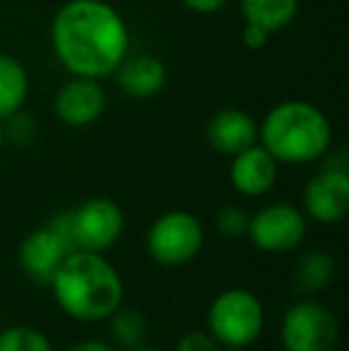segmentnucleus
I'll return each mask as SVG.
<instances>
[{"instance_id":"f257e3e1","label":"nucleus","mask_w":349,"mask_h":351,"mask_svg":"<svg viewBox=\"0 0 349 351\" xmlns=\"http://www.w3.org/2000/svg\"><path fill=\"white\" fill-rule=\"evenodd\" d=\"M58 62L72 77H110L130 53V29L106 0H67L51 24Z\"/></svg>"},{"instance_id":"f03ea898","label":"nucleus","mask_w":349,"mask_h":351,"mask_svg":"<svg viewBox=\"0 0 349 351\" xmlns=\"http://www.w3.org/2000/svg\"><path fill=\"white\" fill-rule=\"evenodd\" d=\"M48 287L58 308L80 323L108 320L125 301L120 270L93 251H72Z\"/></svg>"},{"instance_id":"7ed1b4c3","label":"nucleus","mask_w":349,"mask_h":351,"mask_svg":"<svg viewBox=\"0 0 349 351\" xmlns=\"http://www.w3.org/2000/svg\"><path fill=\"white\" fill-rule=\"evenodd\" d=\"M258 141L285 165L321 160L333 143V127L316 106L306 101H282L265 112Z\"/></svg>"},{"instance_id":"20e7f679","label":"nucleus","mask_w":349,"mask_h":351,"mask_svg":"<svg viewBox=\"0 0 349 351\" xmlns=\"http://www.w3.org/2000/svg\"><path fill=\"white\" fill-rule=\"evenodd\" d=\"M265 328L263 301L244 287L225 289L206 311V330L223 349H249Z\"/></svg>"},{"instance_id":"39448f33","label":"nucleus","mask_w":349,"mask_h":351,"mask_svg":"<svg viewBox=\"0 0 349 351\" xmlns=\"http://www.w3.org/2000/svg\"><path fill=\"white\" fill-rule=\"evenodd\" d=\"M206 232L189 210H168L151 222L146 232V254L165 268L186 265L201 254Z\"/></svg>"},{"instance_id":"423d86ee","label":"nucleus","mask_w":349,"mask_h":351,"mask_svg":"<svg viewBox=\"0 0 349 351\" xmlns=\"http://www.w3.org/2000/svg\"><path fill=\"white\" fill-rule=\"evenodd\" d=\"M340 323L326 304L302 296L280 318V344L285 351H335Z\"/></svg>"},{"instance_id":"0eeeda50","label":"nucleus","mask_w":349,"mask_h":351,"mask_svg":"<svg viewBox=\"0 0 349 351\" xmlns=\"http://www.w3.org/2000/svg\"><path fill=\"white\" fill-rule=\"evenodd\" d=\"M309 217L292 204H268L249 215L247 237L263 254H289L306 239Z\"/></svg>"},{"instance_id":"6e6552de","label":"nucleus","mask_w":349,"mask_h":351,"mask_svg":"<svg viewBox=\"0 0 349 351\" xmlns=\"http://www.w3.org/2000/svg\"><path fill=\"white\" fill-rule=\"evenodd\" d=\"M77 251L106 254L125 232V213L108 196H93L70 210Z\"/></svg>"},{"instance_id":"1a4fd4ad","label":"nucleus","mask_w":349,"mask_h":351,"mask_svg":"<svg viewBox=\"0 0 349 351\" xmlns=\"http://www.w3.org/2000/svg\"><path fill=\"white\" fill-rule=\"evenodd\" d=\"M302 210L318 225H337L349 213V172L342 167H326L306 182L302 194Z\"/></svg>"},{"instance_id":"9d476101","label":"nucleus","mask_w":349,"mask_h":351,"mask_svg":"<svg viewBox=\"0 0 349 351\" xmlns=\"http://www.w3.org/2000/svg\"><path fill=\"white\" fill-rule=\"evenodd\" d=\"M70 254H72L70 244L56 230L43 225L36 227L34 232H29L22 239V244L17 249V261H19V268L24 270V275L29 280L36 282V285L48 287L53 275L58 273L62 261Z\"/></svg>"},{"instance_id":"9b49d317","label":"nucleus","mask_w":349,"mask_h":351,"mask_svg":"<svg viewBox=\"0 0 349 351\" xmlns=\"http://www.w3.org/2000/svg\"><path fill=\"white\" fill-rule=\"evenodd\" d=\"M53 110L60 122L70 127H88L106 110V91L98 79L72 77L58 88Z\"/></svg>"},{"instance_id":"f8f14e48","label":"nucleus","mask_w":349,"mask_h":351,"mask_svg":"<svg viewBox=\"0 0 349 351\" xmlns=\"http://www.w3.org/2000/svg\"><path fill=\"white\" fill-rule=\"evenodd\" d=\"M278 165L280 162L270 156L261 143L239 151L237 156H232L230 162V184L234 186V191L247 199H258L265 196L278 182Z\"/></svg>"},{"instance_id":"ddd939ff","label":"nucleus","mask_w":349,"mask_h":351,"mask_svg":"<svg viewBox=\"0 0 349 351\" xmlns=\"http://www.w3.org/2000/svg\"><path fill=\"white\" fill-rule=\"evenodd\" d=\"M206 141L215 153L232 158L258 141V125L249 112L239 108H225L208 120Z\"/></svg>"},{"instance_id":"4468645a","label":"nucleus","mask_w":349,"mask_h":351,"mask_svg":"<svg viewBox=\"0 0 349 351\" xmlns=\"http://www.w3.org/2000/svg\"><path fill=\"white\" fill-rule=\"evenodd\" d=\"M115 82L120 91L130 98H154L168 82V70L154 56H132L120 62L115 72Z\"/></svg>"},{"instance_id":"2eb2a0df","label":"nucleus","mask_w":349,"mask_h":351,"mask_svg":"<svg viewBox=\"0 0 349 351\" xmlns=\"http://www.w3.org/2000/svg\"><path fill=\"white\" fill-rule=\"evenodd\" d=\"M335 278V258L323 249L304 251L292 268V287L299 296H316Z\"/></svg>"},{"instance_id":"dca6fc26","label":"nucleus","mask_w":349,"mask_h":351,"mask_svg":"<svg viewBox=\"0 0 349 351\" xmlns=\"http://www.w3.org/2000/svg\"><path fill=\"white\" fill-rule=\"evenodd\" d=\"M29 93V74L12 56L0 53V120L22 110Z\"/></svg>"},{"instance_id":"f3484780","label":"nucleus","mask_w":349,"mask_h":351,"mask_svg":"<svg viewBox=\"0 0 349 351\" xmlns=\"http://www.w3.org/2000/svg\"><path fill=\"white\" fill-rule=\"evenodd\" d=\"M244 22L258 24L270 34L289 27L297 17L299 0H239Z\"/></svg>"},{"instance_id":"a211bd4d","label":"nucleus","mask_w":349,"mask_h":351,"mask_svg":"<svg viewBox=\"0 0 349 351\" xmlns=\"http://www.w3.org/2000/svg\"><path fill=\"white\" fill-rule=\"evenodd\" d=\"M108 320H110L112 344L120 349L141 347V344L146 342V337H149V323H146L144 313L136 308L120 306Z\"/></svg>"},{"instance_id":"6ab92c4d","label":"nucleus","mask_w":349,"mask_h":351,"mask_svg":"<svg viewBox=\"0 0 349 351\" xmlns=\"http://www.w3.org/2000/svg\"><path fill=\"white\" fill-rule=\"evenodd\" d=\"M0 351H56L46 332L32 325L0 328Z\"/></svg>"},{"instance_id":"aec40b11","label":"nucleus","mask_w":349,"mask_h":351,"mask_svg":"<svg viewBox=\"0 0 349 351\" xmlns=\"http://www.w3.org/2000/svg\"><path fill=\"white\" fill-rule=\"evenodd\" d=\"M215 227L223 237L234 239V237H247V227H249V213L234 204L223 206L215 213Z\"/></svg>"},{"instance_id":"412c9836","label":"nucleus","mask_w":349,"mask_h":351,"mask_svg":"<svg viewBox=\"0 0 349 351\" xmlns=\"http://www.w3.org/2000/svg\"><path fill=\"white\" fill-rule=\"evenodd\" d=\"M3 132L8 141L17 143V146H29L36 136V120L29 112L17 110L3 120Z\"/></svg>"},{"instance_id":"4be33fe9","label":"nucleus","mask_w":349,"mask_h":351,"mask_svg":"<svg viewBox=\"0 0 349 351\" xmlns=\"http://www.w3.org/2000/svg\"><path fill=\"white\" fill-rule=\"evenodd\" d=\"M175 351H223V347L210 337L208 330H191L177 339Z\"/></svg>"},{"instance_id":"5701e85b","label":"nucleus","mask_w":349,"mask_h":351,"mask_svg":"<svg viewBox=\"0 0 349 351\" xmlns=\"http://www.w3.org/2000/svg\"><path fill=\"white\" fill-rule=\"evenodd\" d=\"M268 38H270L268 29L258 27V24H252V22L244 24V29H242V43L247 48H252V51H258V48H263L265 43H268Z\"/></svg>"},{"instance_id":"b1692460","label":"nucleus","mask_w":349,"mask_h":351,"mask_svg":"<svg viewBox=\"0 0 349 351\" xmlns=\"http://www.w3.org/2000/svg\"><path fill=\"white\" fill-rule=\"evenodd\" d=\"M182 3H184V8H189L191 12L210 14V12H218V10H223L228 0H182Z\"/></svg>"},{"instance_id":"393cba45","label":"nucleus","mask_w":349,"mask_h":351,"mask_svg":"<svg viewBox=\"0 0 349 351\" xmlns=\"http://www.w3.org/2000/svg\"><path fill=\"white\" fill-rule=\"evenodd\" d=\"M67 351H122L112 342H103V339H84V342L72 344Z\"/></svg>"},{"instance_id":"a878e982","label":"nucleus","mask_w":349,"mask_h":351,"mask_svg":"<svg viewBox=\"0 0 349 351\" xmlns=\"http://www.w3.org/2000/svg\"><path fill=\"white\" fill-rule=\"evenodd\" d=\"M127 351H163V349H156V347H146V344H141V347H134V349H127Z\"/></svg>"},{"instance_id":"bb28decb","label":"nucleus","mask_w":349,"mask_h":351,"mask_svg":"<svg viewBox=\"0 0 349 351\" xmlns=\"http://www.w3.org/2000/svg\"><path fill=\"white\" fill-rule=\"evenodd\" d=\"M5 143V132H3V120H0V146Z\"/></svg>"}]
</instances>
